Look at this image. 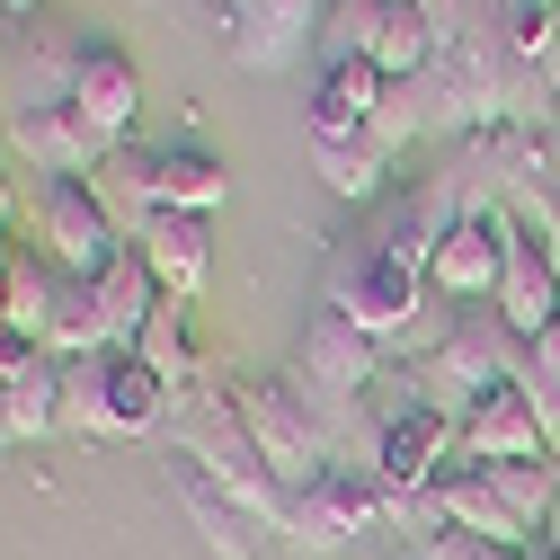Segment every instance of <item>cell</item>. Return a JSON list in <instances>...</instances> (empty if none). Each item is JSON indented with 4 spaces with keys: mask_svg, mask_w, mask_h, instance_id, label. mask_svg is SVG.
<instances>
[{
    "mask_svg": "<svg viewBox=\"0 0 560 560\" xmlns=\"http://www.w3.org/2000/svg\"><path fill=\"white\" fill-rule=\"evenodd\" d=\"M347 418H357V409H329L294 365H285V374L241 383V428H249V445L267 454V471L285 480V489H303V480L329 463V445H338Z\"/></svg>",
    "mask_w": 560,
    "mask_h": 560,
    "instance_id": "1",
    "label": "cell"
},
{
    "mask_svg": "<svg viewBox=\"0 0 560 560\" xmlns=\"http://www.w3.org/2000/svg\"><path fill=\"white\" fill-rule=\"evenodd\" d=\"M62 428L72 436H161L170 428V383L133 357V347H98L72 365V400H62Z\"/></svg>",
    "mask_w": 560,
    "mask_h": 560,
    "instance_id": "2",
    "label": "cell"
},
{
    "mask_svg": "<svg viewBox=\"0 0 560 560\" xmlns=\"http://www.w3.org/2000/svg\"><path fill=\"white\" fill-rule=\"evenodd\" d=\"M409 374H418V400H436V409L454 418V428H463V418H471L489 392H508V383L525 374V347L499 329V312H489V320L445 329V338H436V347H428V357H418Z\"/></svg>",
    "mask_w": 560,
    "mask_h": 560,
    "instance_id": "3",
    "label": "cell"
},
{
    "mask_svg": "<svg viewBox=\"0 0 560 560\" xmlns=\"http://www.w3.org/2000/svg\"><path fill=\"white\" fill-rule=\"evenodd\" d=\"M428 294H436V285H428V267L400 258V249H383V241H357V249L329 267V285H320V303H338L347 320L374 329L383 347H392L418 312H428Z\"/></svg>",
    "mask_w": 560,
    "mask_h": 560,
    "instance_id": "4",
    "label": "cell"
},
{
    "mask_svg": "<svg viewBox=\"0 0 560 560\" xmlns=\"http://www.w3.org/2000/svg\"><path fill=\"white\" fill-rule=\"evenodd\" d=\"M392 525V489L357 463H320L303 489H294V516H285V542L294 551H347L357 534Z\"/></svg>",
    "mask_w": 560,
    "mask_h": 560,
    "instance_id": "5",
    "label": "cell"
},
{
    "mask_svg": "<svg viewBox=\"0 0 560 560\" xmlns=\"http://www.w3.org/2000/svg\"><path fill=\"white\" fill-rule=\"evenodd\" d=\"M294 374H303L329 409H357V400H374V383H383V338L357 329L338 303H312V320H303V338H294Z\"/></svg>",
    "mask_w": 560,
    "mask_h": 560,
    "instance_id": "6",
    "label": "cell"
},
{
    "mask_svg": "<svg viewBox=\"0 0 560 560\" xmlns=\"http://www.w3.org/2000/svg\"><path fill=\"white\" fill-rule=\"evenodd\" d=\"M62 98H72V116L98 133V152H125L133 125H143V72H133V54L90 36L72 45V62H62Z\"/></svg>",
    "mask_w": 560,
    "mask_h": 560,
    "instance_id": "7",
    "label": "cell"
},
{
    "mask_svg": "<svg viewBox=\"0 0 560 560\" xmlns=\"http://www.w3.org/2000/svg\"><path fill=\"white\" fill-rule=\"evenodd\" d=\"M36 249L54 267H72V276H107L133 241L107 223V205L90 196V178H45L36 187Z\"/></svg>",
    "mask_w": 560,
    "mask_h": 560,
    "instance_id": "8",
    "label": "cell"
},
{
    "mask_svg": "<svg viewBox=\"0 0 560 560\" xmlns=\"http://www.w3.org/2000/svg\"><path fill=\"white\" fill-rule=\"evenodd\" d=\"M499 294H489V312H499V329L516 347H534L551 320H560V267L542 258V241L516 223V205H499Z\"/></svg>",
    "mask_w": 560,
    "mask_h": 560,
    "instance_id": "9",
    "label": "cell"
},
{
    "mask_svg": "<svg viewBox=\"0 0 560 560\" xmlns=\"http://www.w3.org/2000/svg\"><path fill=\"white\" fill-rule=\"evenodd\" d=\"M10 161H27L36 178H90L107 152H98V133L72 116V98H19L10 107Z\"/></svg>",
    "mask_w": 560,
    "mask_h": 560,
    "instance_id": "10",
    "label": "cell"
},
{
    "mask_svg": "<svg viewBox=\"0 0 560 560\" xmlns=\"http://www.w3.org/2000/svg\"><path fill=\"white\" fill-rule=\"evenodd\" d=\"M329 0H241L232 10V62L241 72H285V62L320 36Z\"/></svg>",
    "mask_w": 560,
    "mask_h": 560,
    "instance_id": "11",
    "label": "cell"
},
{
    "mask_svg": "<svg viewBox=\"0 0 560 560\" xmlns=\"http://www.w3.org/2000/svg\"><path fill=\"white\" fill-rule=\"evenodd\" d=\"M170 489H178V508L196 516V534L214 542V560H258V551H267V525H258V516H249L196 454H170Z\"/></svg>",
    "mask_w": 560,
    "mask_h": 560,
    "instance_id": "12",
    "label": "cell"
},
{
    "mask_svg": "<svg viewBox=\"0 0 560 560\" xmlns=\"http://www.w3.org/2000/svg\"><path fill=\"white\" fill-rule=\"evenodd\" d=\"M133 249H143L152 285H161L170 303H196L205 276H214V214H152Z\"/></svg>",
    "mask_w": 560,
    "mask_h": 560,
    "instance_id": "13",
    "label": "cell"
},
{
    "mask_svg": "<svg viewBox=\"0 0 560 560\" xmlns=\"http://www.w3.org/2000/svg\"><path fill=\"white\" fill-rule=\"evenodd\" d=\"M525 454H551V436H542V418H534V392L508 383V392H489L463 418V454L454 463H525Z\"/></svg>",
    "mask_w": 560,
    "mask_h": 560,
    "instance_id": "14",
    "label": "cell"
},
{
    "mask_svg": "<svg viewBox=\"0 0 560 560\" xmlns=\"http://www.w3.org/2000/svg\"><path fill=\"white\" fill-rule=\"evenodd\" d=\"M499 214H480V223H454L445 241H436V258H428V285L436 294H454V303H489L499 294Z\"/></svg>",
    "mask_w": 560,
    "mask_h": 560,
    "instance_id": "15",
    "label": "cell"
},
{
    "mask_svg": "<svg viewBox=\"0 0 560 560\" xmlns=\"http://www.w3.org/2000/svg\"><path fill=\"white\" fill-rule=\"evenodd\" d=\"M436 499H445V525H454V534H480V542H499V551H534L525 516L499 499V489H489L480 463H454V471L436 480Z\"/></svg>",
    "mask_w": 560,
    "mask_h": 560,
    "instance_id": "16",
    "label": "cell"
},
{
    "mask_svg": "<svg viewBox=\"0 0 560 560\" xmlns=\"http://www.w3.org/2000/svg\"><path fill=\"white\" fill-rule=\"evenodd\" d=\"M90 303H98V338H107V347H143V329H152V312H161L170 294L152 285L143 249H125L107 276H90Z\"/></svg>",
    "mask_w": 560,
    "mask_h": 560,
    "instance_id": "17",
    "label": "cell"
},
{
    "mask_svg": "<svg viewBox=\"0 0 560 560\" xmlns=\"http://www.w3.org/2000/svg\"><path fill=\"white\" fill-rule=\"evenodd\" d=\"M232 196V170L205 143H161L152 152V214H214Z\"/></svg>",
    "mask_w": 560,
    "mask_h": 560,
    "instance_id": "18",
    "label": "cell"
},
{
    "mask_svg": "<svg viewBox=\"0 0 560 560\" xmlns=\"http://www.w3.org/2000/svg\"><path fill=\"white\" fill-rule=\"evenodd\" d=\"M383 107V72L374 62H329L320 90H312V143H357Z\"/></svg>",
    "mask_w": 560,
    "mask_h": 560,
    "instance_id": "19",
    "label": "cell"
},
{
    "mask_svg": "<svg viewBox=\"0 0 560 560\" xmlns=\"http://www.w3.org/2000/svg\"><path fill=\"white\" fill-rule=\"evenodd\" d=\"M0 400H10V428H19V445H36V436H62L72 365H62V357H36L27 374H10V383H0Z\"/></svg>",
    "mask_w": 560,
    "mask_h": 560,
    "instance_id": "20",
    "label": "cell"
},
{
    "mask_svg": "<svg viewBox=\"0 0 560 560\" xmlns=\"http://www.w3.org/2000/svg\"><path fill=\"white\" fill-rule=\"evenodd\" d=\"M90 196L107 205V223L125 232V241H143V223H152V152H107L98 170H90Z\"/></svg>",
    "mask_w": 560,
    "mask_h": 560,
    "instance_id": "21",
    "label": "cell"
},
{
    "mask_svg": "<svg viewBox=\"0 0 560 560\" xmlns=\"http://www.w3.org/2000/svg\"><path fill=\"white\" fill-rule=\"evenodd\" d=\"M133 357H143V365H152L170 392H187V383H205V374H214V365H205V338H196V320H187V303H161Z\"/></svg>",
    "mask_w": 560,
    "mask_h": 560,
    "instance_id": "22",
    "label": "cell"
},
{
    "mask_svg": "<svg viewBox=\"0 0 560 560\" xmlns=\"http://www.w3.org/2000/svg\"><path fill=\"white\" fill-rule=\"evenodd\" d=\"M436 62V27L418 0H383V36H374V72L383 81H418Z\"/></svg>",
    "mask_w": 560,
    "mask_h": 560,
    "instance_id": "23",
    "label": "cell"
},
{
    "mask_svg": "<svg viewBox=\"0 0 560 560\" xmlns=\"http://www.w3.org/2000/svg\"><path fill=\"white\" fill-rule=\"evenodd\" d=\"M418 133H436V107H428V81H383V107H374V125H365V143L374 152H409Z\"/></svg>",
    "mask_w": 560,
    "mask_h": 560,
    "instance_id": "24",
    "label": "cell"
},
{
    "mask_svg": "<svg viewBox=\"0 0 560 560\" xmlns=\"http://www.w3.org/2000/svg\"><path fill=\"white\" fill-rule=\"evenodd\" d=\"M312 170H320V187H329V196L365 205V196L392 178V152H374L365 133H357V143H312Z\"/></svg>",
    "mask_w": 560,
    "mask_h": 560,
    "instance_id": "25",
    "label": "cell"
},
{
    "mask_svg": "<svg viewBox=\"0 0 560 560\" xmlns=\"http://www.w3.org/2000/svg\"><path fill=\"white\" fill-rule=\"evenodd\" d=\"M374 36H383V0H329V19H320V72H329V62H374Z\"/></svg>",
    "mask_w": 560,
    "mask_h": 560,
    "instance_id": "26",
    "label": "cell"
},
{
    "mask_svg": "<svg viewBox=\"0 0 560 560\" xmlns=\"http://www.w3.org/2000/svg\"><path fill=\"white\" fill-rule=\"evenodd\" d=\"M36 357H45V347H36V338H27V329H19L10 312H0V383H10V374H27Z\"/></svg>",
    "mask_w": 560,
    "mask_h": 560,
    "instance_id": "27",
    "label": "cell"
},
{
    "mask_svg": "<svg viewBox=\"0 0 560 560\" xmlns=\"http://www.w3.org/2000/svg\"><path fill=\"white\" fill-rule=\"evenodd\" d=\"M516 383H560V320L525 347V374H516Z\"/></svg>",
    "mask_w": 560,
    "mask_h": 560,
    "instance_id": "28",
    "label": "cell"
},
{
    "mask_svg": "<svg viewBox=\"0 0 560 560\" xmlns=\"http://www.w3.org/2000/svg\"><path fill=\"white\" fill-rule=\"evenodd\" d=\"M10 214H19V178L0 170V241H10Z\"/></svg>",
    "mask_w": 560,
    "mask_h": 560,
    "instance_id": "29",
    "label": "cell"
},
{
    "mask_svg": "<svg viewBox=\"0 0 560 560\" xmlns=\"http://www.w3.org/2000/svg\"><path fill=\"white\" fill-rule=\"evenodd\" d=\"M19 445V428H10V400H0V454H10Z\"/></svg>",
    "mask_w": 560,
    "mask_h": 560,
    "instance_id": "30",
    "label": "cell"
},
{
    "mask_svg": "<svg viewBox=\"0 0 560 560\" xmlns=\"http://www.w3.org/2000/svg\"><path fill=\"white\" fill-rule=\"evenodd\" d=\"M0 170H10V107H0Z\"/></svg>",
    "mask_w": 560,
    "mask_h": 560,
    "instance_id": "31",
    "label": "cell"
},
{
    "mask_svg": "<svg viewBox=\"0 0 560 560\" xmlns=\"http://www.w3.org/2000/svg\"><path fill=\"white\" fill-rule=\"evenodd\" d=\"M542 542H551V551H560V499H551V525H542Z\"/></svg>",
    "mask_w": 560,
    "mask_h": 560,
    "instance_id": "32",
    "label": "cell"
},
{
    "mask_svg": "<svg viewBox=\"0 0 560 560\" xmlns=\"http://www.w3.org/2000/svg\"><path fill=\"white\" fill-rule=\"evenodd\" d=\"M0 10H10V19H36V0H0Z\"/></svg>",
    "mask_w": 560,
    "mask_h": 560,
    "instance_id": "33",
    "label": "cell"
},
{
    "mask_svg": "<svg viewBox=\"0 0 560 560\" xmlns=\"http://www.w3.org/2000/svg\"><path fill=\"white\" fill-rule=\"evenodd\" d=\"M525 560H560V551H551V542H534V551H525Z\"/></svg>",
    "mask_w": 560,
    "mask_h": 560,
    "instance_id": "34",
    "label": "cell"
},
{
    "mask_svg": "<svg viewBox=\"0 0 560 560\" xmlns=\"http://www.w3.org/2000/svg\"><path fill=\"white\" fill-rule=\"evenodd\" d=\"M400 560H409V551H400Z\"/></svg>",
    "mask_w": 560,
    "mask_h": 560,
    "instance_id": "35",
    "label": "cell"
}]
</instances>
